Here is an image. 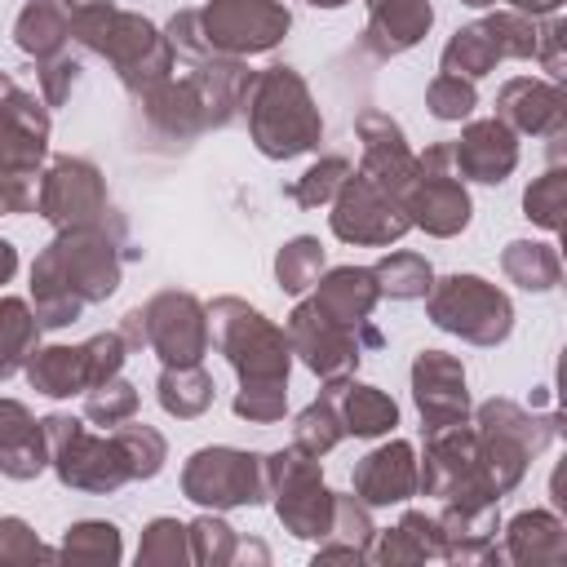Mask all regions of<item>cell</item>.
I'll use <instances>...</instances> for the list:
<instances>
[{"mask_svg":"<svg viewBox=\"0 0 567 567\" xmlns=\"http://www.w3.org/2000/svg\"><path fill=\"white\" fill-rule=\"evenodd\" d=\"M284 403H288L284 385H252L235 394V416H248L252 425H270L284 416Z\"/></svg>","mask_w":567,"mask_h":567,"instance_id":"obj_43","label":"cell"},{"mask_svg":"<svg viewBox=\"0 0 567 567\" xmlns=\"http://www.w3.org/2000/svg\"><path fill=\"white\" fill-rule=\"evenodd\" d=\"M385 337L368 323V328H346L337 319H328L315 301H301L292 315H288V346L292 354H301V363L323 377V381H337V377H350L354 363L363 359V350H377Z\"/></svg>","mask_w":567,"mask_h":567,"instance_id":"obj_9","label":"cell"},{"mask_svg":"<svg viewBox=\"0 0 567 567\" xmlns=\"http://www.w3.org/2000/svg\"><path fill=\"white\" fill-rule=\"evenodd\" d=\"M66 558H89V563H115L120 558V536L111 523H75L62 540Z\"/></svg>","mask_w":567,"mask_h":567,"instance_id":"obj_37","label":"cell"},{"mask_svg":"<svg viewBox=\"0 0 567 567\" xmlns=\"http://www.w3.org/2000/svg\"><path fill=\"white\" fill-rule=\"evenodd\" d=\"M563 190H567V182H563V173H545L536 186H527V195H523V208H527V217L532 221H540V226H549V230H558L563 226Z\"/></svg>","mask_w":567,"mask_h":567,"instance_id":"obj_41","label":"cell"},{"mask_svg":"<svg viewBox=\"0 0 567 567\" xmlns=\"http://www.w3.org/2000/svg\"><path fill=\"white\" fill-rule=\"evenodd\" d=\"M368 554H377L381 563H421V558H439V554H443L439 518H430V514H421V509H408V514L399 518V527L385 532L381 545L368 549Z\"/></svg>","mask_w":567,"mask_h":567,"instance_id":"obj_25","label":"cell"},{"mask_svg":"<svg viewBox=\"0 0 567 567\" xmlns=\"http://www.w3.org/2000/svg\"><path fill=\"white\" fill-rule=\"evenodd\" d=\"M244 111H248L257 151L270 159H292V155L319 146V137H323V120L310 102V89L292 66L257 71L244 89Z\"/></svg>","mask_w":567,"mask_h":567,"instance_id":"obj_4","label":"cell"},{"mask_svg":"<svg viewBox=\"0 0 567 567\" xmlns=\"http://www.w3.org/2000/svg\"><path fill=\"white\" fill-rule=\"evenodd\" d=\"M0 213H4V208H0Z\"/></svg>","mask_w":567,"mask_h":567,"instance_id":"obj_51","label":"cell"},{"mask_svg":"<svg viewBox=\"0 0 567 567\" xmlns=\"http://www.w3.org/2000/svg\"><path fill=\"white\" fill-rule=\"evenodd\" d=\"M13 89H18V84H13V80H9L4 71H0V115H4V106H9V97H13Z\"/></svg>","mask_w":567,"mask_h":567,"instance_id":"obj_47","label":"cell"},{"mask_svg":"<svg viewBox=\"0 0 567 567\" xmlns=\"http://www.w3.org/2000/svg\"><path fill=\"white\" fill-rule=\"evenodd\" d=\"M44 425V439H49V465L58 470V478L66 487H80V492H115L133 478V465L120 447V439H93L75 416L66 412H53L40 421Z\"/></svg>","mask_w":567,"mask_h":567,"instance_id":"obj_6","label":"cell"},{"mask_svg":"<svg viewBox=\"0 0 567 567\" xmlns=\"http://www.w3.org/2000/svg\"><path fill=\"white\" fill-rule=\"evenodd\" d=\"M75 75H80V62L71 58V53H49V58H40V84H44V102L49 106H58V102H66V93L75 89Z\"/></svg>","mask_w":567,"mask_h":567,"instance_id":"obj_44","label":"cell"},{"mask_svg":"<svg viewBox=\"0 0 567 567\" xmlns=\"http://www.w3.org/2000/svg\"><path fill=\"white\" fill-rule=\"evenodd\" d=\"M137 310L146 346L164 359V368L199 363L208 354V315L190 292H159Z\"/></svg>","mask_w":567,"mask_h":567,"instance_id":"obj_15","label":"cell"},{"mask_svg":"<svg viewBox=\"0 0 567 567\" xmlns=\"http://www.w3.org/2000/svg\"><path fill=\"white\" fill-rule=\"evenodd\" d=\"M403 208H408L412 226H421L439 239L465 230L470 195H465L461 177L452 173V146H430L425 155H416V177L403 195Z\"/></svg>","mask_w":567,"mask_h":567,"instance_id":"obj_13","label":"cell"},{"mask_svg":"<svg viewBox=\"0 0 567 567\" xmlns=\"http://www.w3.org/2000/svg\"><path fill=\"white\" fill-rule=\"evenodd\" d=\"M354 128H359V142H363V164H359V173L372 177L381 190H390V195L403 199L408 186H412V177H416V155L408 151L403 128H399L385 111H363Z\"/></svg>","mask_w":567,"mask_h":567,"instance_id":"obj_17","label":"cell"},{"mask_svg":"<svg viewBox=\"0 0 567 567\" xmlns=\"http://www.w3.org/2000/svg\"><path fill=\"white\" fill-rule=\"evenodd\" d=\"M71 40L111 58V66L120 71V80L133 97H142L146 89H155L164 75L177 71V49L168 44V35H159L137 13H120L111 0L71 9Z\"/></svg>","mask_w":567,"mask_h":567,"instance_id":"obj_3","label":"cell"},{"mask_svg":"<svg viewBox=\"0 0 567 567\" xmlns=\"http://www.w3.org/2000/svg\"><path fill=\"white\" fill-rule=\"evenodd\" d=\"M465 4H496V0H465Z\"/></svg>","mask_w":567,"mask_h":567,"instance_id":"obj_50","label":"cell"},{"mask_svg":"<svg viewBox=\"0 0 567 567\" xmlns=\"http://www.w3.org/2000/svg\"><path fill=\"white\" fill-rule=\"evenodd\" d=\"M425 102H430L434 120H465V115L474 111V84L443 71V75L425 89Z\"/></svg>","mask_w":567,"mask_h":567,"instance_id":"obj_39","label":"cell"},{"mask_svg":"<svg viewBox=\"0 0 567 567\" xmlns=\"http://www.w3.org/2000/svg\"><path fill=\"white\" fill-rule=\"evenodd\" d=\"M452 164L470 177V182H505L518 164V142H514V128L501 124V120H474L461 142L452 146Z\"/></svg>","mask_w":567,"mask_h":567,"instance_id":"obj_18","label":"cell"},{"mask_svg":"<svg viewBox=\"0 0 567 567\" xmlns=\"http://www.w3.org/2000/svg\"><path fill=\"white\" fill-rule=\"evenodd\" d=\"M266 492L275 496V509L292 536H301V540L328 536L337 496L323 487L319 456H306L297 447L266 456Z\"/></svg>","mask_w":567,"mask_h":567,"instance_id":"obj_8","label":"cell"},{"mask_svg":"<svg viewBox=\"0 0 567 567\" xmlns=\"http://www.w3.org/2000/svg\"><path fill=\"white\" fill-rule=\"evenodd\" d=\"M288 27H292L288 9L275 0H213L204 9L177 13L168 22V44L190 62L244 58V53L275 49Z\"/></svg>","mask_w":567,"mask_h":567,"instance_id":"obj_2","label":"cell"},{"mask_svg":"<svg viewBox=\"0 0 567 567\" xmlns=\"http://www.w3.org/2000/svg\"><path fill=\"white\" fill-rule=\"evenodd\" d=\"M124 226L97 221V226H66L58 239L35 257L31 266V297L40 328H66L80 319L84 306L106 301L120 288L124 266Z\"/></svg>","mask_w":567,"mask_h":567,"instance_id":"obj_1","label":"cell"},{"mask_svg":"<svg viewBox=\"0 0 567 567\" xmlns=\"http://www.w3.org/2000/svg\"><path fill=\"white\" fill-rule=\"evenodd\" d=\"M182 492L195 505L230 509V505H257L266 501V456L235 452V447H204L182 470Z\"/></svg>","mask_w":567,"mask_h":567,"instance_id":"obj_11","label":"cell"},{"mask_svg":"<svg viewBox=\"0 0 567 567\" xmlns=\"http://www.w3.org/2000/svg\"><path fill=\"white\" fill-rule=\"evenodd\" d=\"M315 284H319L315 306H319L328 319H337V323H346V328H368V315H372V306H377V297H381L372 270H363V266H337V270H328V275L315 279Z\"/></svg>","mask_w":567,"mask_h":567,"instance_id":"obj_23","label":"cell"},{"mask_svg":"<svg viewBox=\"0 0 567 567\" xmlns=\"http://www.w3.org/2000/svg\"><path fill=\"white\" fill-rule=\"evenodd\" d=\"M372 279L381 288V297H399V301H412V297H425L430 292V261L416 257V252H390L372 266Z\"/></svg>","mask_w":567,"mask_h":567,"instance_id":"obj_32","label":"cell"},{"mask_svg":"<svg viewBox=\"0 0 567 567\" xmlns=\"http://www.w3.org/2000/svg\"><path fill=\"white\" fill-rule=\"evenodd\" d=\"M346 173H350V164H346L341 155H328V159H319L315 168H306L301 182L288 186V199L301 204V208H319V204H328V199L337 195V186L346 182Z\"/></svg>","mask_w":567,"mask_h":567,"instance_id":"obj_35","label":"cell"},{"mask_svg":"<svg viewBox=\"0 0 567 567\" xmlns=\"http://www.w3.org/2000/svg\"><path fill=\"white\" fill-rule=\"evenodd\" d=\"M142 563H177L186 558V527L177 518H155L142 536V549H137Z\"/></svg>","mask_w":567,"mask_h":567,"instance_id":"obj_40","label":"cell"},{"mask_svg":"<svg viewBox=\"0 0 567 567\" xmlns=\"http://www.w3.org/2000/svg\"><path fill=\"white\" fill-rule=\"evenodd\" d=\"M159 403L164 412L190 421L213 403V377L199 363H182V368H164L159 372Z\"/></svg>","mask_w":567,"mask_h":567,"instance_id":"obj_28","label":"cell"},{"mask_svg":"<svg viewBox=\"0 0 567 567\" xmlns=\"http://www.w3.org/2000/svg\"><path fill=\"white\" fill-rule=\"evenodd\" d=\"M115 439H120V447H124V456L133 465V478H155L159 474V465H164V439L151 425H128L124 421L115 430Z\"/></svg>","mask_w":567,"mask_h":567,"instance_id":"obj_36","label":"cell"},{"mask_svg":"<svg viewBox=\"0 0 567 567\" xmlns=\"http://www.w3.org/2000/svg\"><path fill=\"white\" fill-rule=\"evenodd\" d=\"M496 120H501V124H514L518 133H549V137H558V133H563V97H558L554 84H540V80H509V84L501 89Z\"/></svg>","mask_w":567,"mask_h":567,"instance_id":"obj_22","label":"cell"},{"mask_svg":"<svg viewBox=\"0 0 567 567\" xmlns=\"http://www.w3.org/2000/svg\"><path fill=\"white\" fill-rule=\"evenodd\" d=\"M412 399L421 408L425 430H443V425H461L470 412V394H465V372L452 354L443 350H421L412 363Z\"/></svg>","mask_w":567,"mask_h":567,"instance_id":"obj_16","label":"cell"},{"mask_svg":"<svg viewBox=\"0 0 567 567\" xmlns=\"http://www.w3.org/2000/svg\"><path fill=\"white\" fill-rule=\"evenodd\" d=\"M66 35H71V13H66L58 0H31V4L18 13V27H13L18 49H27V53H35V58L58 53Z\"/></svg>","mask_w":567,"mask_h":567,"instance_id":"obj_27","label":"cell"},{"mask_svg":"<svg viewBox=\"0 0 567 567\" xmlns=\"http://www.w3.org/2000/svg\"><path fill=\"white\" fill-rule=\"evenodd\" d=\"M328 390H332V403H337V416H341V430L346 434L377 439V434H385V430L399 425V408H394V399L385 390L359 385V381H346V377L328 381Z\"/></svg>","mask_w":567,"mask_h":567,"instance_id":"obj_24","label":"cell"},{"mask_svg":"<svg viewBox=\"0 0 567 567\" xmlns=\"http://www.w3.org/2000/svg\"><path fill=\"white\" fill-rule=\"evenodd\" d=\"M505 275H509L518 288H527V292H545V288L558 284V252H554L549 244H527V239H518V244L505 248Z\"/></svg>","mask_w":567,"mask_h":567,"instance_id":"obj_31","label":"cell"},{"mask_svg":"<svg viewBox=\"0 0 567 567\" xmlns=\"http://www.w3.org/2000/svg\"><path fill=\"white\" fill-rule=\"evenodd\" d=\"M434 22L430 0H368V31L363 44L377 58H394L403 49H412Z\"/></svg>","mask_w":567,"mask_h":567,"instance_id":"obj_20","label":"cell"},{"mask_svg":"<svg viewBox=\"0 0 567 567\" xmlns=\"http://www.w3.org/2000/svg\"><path fill=\"white\" fill-rule=\"evenodd\" d=\"M133 412H137V390L120 377H106L84 390V416L97 425H124L133 421Z\"/></svg>","mask_w":567,"mask_h":567,"instance_id":"obj_34","label":"cell"},{"mask_svg":"<svg viewBox=\"0 0 567 567\" xmlns=\"http://www.w3.org/2000/svg\"><path fill=\"white\" fill-rule=\"evenodd\" d=\"M66 9H80V4H106V0H62Z\"/></svg>","mask_w":567,"mask_h":567,"instance_id":"obj_49","label":"cell"},{"mask_svg":"<svg viewBox=\"0 0 567 567\" xmlns=\"http://www.w3.org/2000/svg\"><path fill=\"white\" fill-rule=\"evenodd\" d=\"M18 270V252H13V244L9 239H0V284H9V275Z\"/></svg>","mask_w":567,"mask_h":567,"instance_id":"obj_46","label":"cell"},{"mask_svg":"<svg viewBox=\"0 0 567 567\" xmlns=\"http://www.w3.org/2000/svg\"><path fill=\"white\" fill-rule=\"evenodd\" d=\"M341 416H337V403H332V390H323L292 425V447L306 452V456H323L341 443Z\"/></svg>","mask_w":567,"mask_h":567,"instance_id":"obj_30","label":"cell"},{"mask_svg":"<svg viewBox=\"0 0 567 567\" xmlns=\"http://www.w3.org/2000/svg\"><path fill=\"white\" fill-rule=\"evenodd\" d=\"M496 62H501V53H496L492 35L483 31V22L461 27V31L447 40V49H443V71H447V75H461V80H478V75H487Z\"/></svg>","mask_w":567,"mask_h":567,"instance_id":"obj_29","label":"cell"},{"mask_svg":"<svg viewBox=\"0 0 567 567\" xmlns=\"http://www.w3.org/2000/svg\"><path fill=\"white\" fill-rule=\"evenodd\" d=\"M35 341H40L35 310L18 297H0V381H9L18 368H27Z\"/></svg>","mask_w":567,"mask_h":567,"instance_id":"obj_26","label":"cell"},{"mask_svg":"<svg viewBox=\"0 0 567 567\" xmlns=\"http://www.w3.org/2000/svg\"><path fill=\"white\" fill-rule=\"evenodd\" d=\"M128 354V341L120 332H97L93 341L84 346H49V350H31L27 359V381L40 390V394H53V399H71L106 377L120 372Z\"/></svg>","mask_w":567,"mask_h":567,"instance_id":"obj_10","label":"cell"},{"mask_svg":"<svg viewBox=\"0 0 567 567\" xmlns=\"http://www.w3.org/2000/svg\"><path fill=\"white\" fill-rule=\"evenodd\" d=\"M310 4H315V9H341L346 0H310Z\"/></svg>","mask_w":567,"mask_h":567,"instance_id":"obj_48","label":"cell"},{"mask_svg":"<svg viewBox=\"0 0 567 567\" xmlns=\"http://www.w3.org/2000/svg\"><path fill=\"white\" fill-rule=\"evenodd\" d=\"M412 492H416V461H412V447L403 439L368 452L354 465V496L363 505H399Z\"/></svg>","mask_w":567,"mask_h":567,"instance_id":"obj_19","label":"cell"},{"mask_svg":"<svg viewBox=\"0 0 567 567\" xmlns=\"http://www.w3.org/2000/svg\"><path fill=\"white\" fill-rule=\"evenodd\" d=\"M412 226L408 208L399 195L381 190L372 177H363L359 168L346 173V182L332 195V235L346 244H394L403 230Z\"/></svg>","mask_w":567,"mask_h":567,"instance_id":"obj_12","label":"cell"},{"mask_svg":"<svg viewBox=\"0 0 567 567\" xmlns=\"http://www.w3.org/2000/svg\"><path fill=\"white\" fill-rule=\"evenodd\" d=\"M186 536H190V558H199V563H226L230 554H235V536H230V527L221 523V518H213V514H204L199 523H190L186 527Z\"/></svg>","mask_w":567,"mask_h":567,"instance_id":"obj_42","label":"cell"},{"mask_svg":"<svg viewBox=\"0 0 567 567\" xmlns=\"http://www.w3.org/2000/svg\"><path fill=\"white\" fill-rule=\"evenodd\" d=\"M44 465H49L44 425L18 399H0V474L35 478Z\"/></svg>","mask_w":567,"mask_h":567,"instance_id":"obj_21","label":"cell"},{"mask_svg":"<svg viewBox=\"0 0 567 567\" xmlns=\"http://www.w3.org/2000/svg\"><path fill=\"white\" fill-rule=\"evenodd\" d=\"M483 31L492 35L501 58H532L536 53V31H532V22L523 13H492L483 22Z\"/></svg>","mask_w":567,"mask_h":567,"instance_id":"obj_38","label":"cell"},{"mask_svg":"<svg viewBox=\"0 0 567 567\" xmlns=\"http://www.w3.org/2000/svg\"><path fill=\"white\" fill-rule=\"evenodd\" d=\"M9 558H49V549H40L22 518H0V563Z\"/></svg>","mask_w":567,"mask_h":567,"instance_id":"obj_45","label":"cell"},{"mask_svg":"<svg viewBox=\"0 0 567 567\" xmlns=\"http://www.w3.org/2000/svg\"><path fill=\"white\" fill-rule=\"evenodd\" d=\"M319 270H323V248H319V239H310V235H297V239H288L284 248H279V257H275V275H279V288L284 292H306L315 279H319Z\"/></svg>","mask_w":567,"mask_h":567,"instance_id":"obj_33","label":"cell"},{"mask_svg":"<svg viewBox=\"0 0 567 567\" xmlns=\"http://www.w3.org/2000/svg\"><path fill=\"white\" fill-rule=\"evenodd\" d=\"M35 208H40V217H49L58 230L111 221V204H106L102 173H97L89 159H71V155H58V159L49 164V173L40 177V199H35Z\"/></svg>","mask_w":567,"mask_h":567,"instance_id":"obj_14","label":"cell"},{"mask_svg":"<svg viewBox=\"0 0 567 567\" xmlns=\"http://www.w3.org/2000/svg\"><path fill=\"white\" fill-rule=\"evenodd\" d=\"M208 346L230 359V368L239 372V390L288 385V332L239 297H221L208 306Z\"/></svg>","mask_w":567,"mask_h":567,"instance_id":"obj_5","label":"cell"},{"mask_svg":"<svg viewBox=\"0 0 567 567\" xmlns=\"http://www.w3.org/2000/svg\"><path fill=\"white\" fill-rule=\"evenodd\" d=\"M430 319L474 346H496L514 328L509 297L478 275H447L430 284Z\"/></svg>","mask_w":567,"mask_h":567,"instance_id":"obj_7","label":"cell"}]
</instances>
